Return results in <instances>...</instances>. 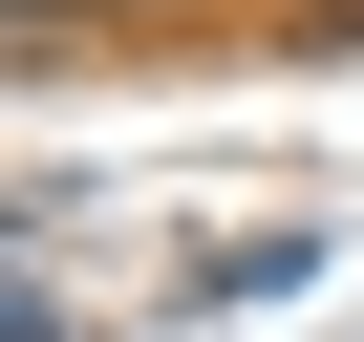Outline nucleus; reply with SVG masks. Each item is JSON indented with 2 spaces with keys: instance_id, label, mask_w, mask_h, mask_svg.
I'll use <instances>...</instances> for the list:
<instances>
[{
  "instance_id": "2",
  "label": "nucleus",
  "mask_w": 364,
  "mask_h": 342,
  "mask_svg": "<svg viewBox=\"0 0 364 342\" xmlns=\"http://www.w3.org/2000/svg\"><path fill=\"white\" fill-rule=\"evenodd\" d=\"M22 342H86V321H65V299H22Z\"/></svg>"
},
{
  "instance_id": "1",
  "label": "nucleus",
  "mask_w": 364,
  "mask_h": 342,
  "mask_svg": "<svg viewBox=\"0 0 364 342\" xmlns=\"http://www.w3.org/2000/svg\"><path fill=\"white\" fill-rule=\"evenodd\" d=\"M300 278H321V236H215L193 257V299H300Z\"/></svg>"
}]
</instances>
